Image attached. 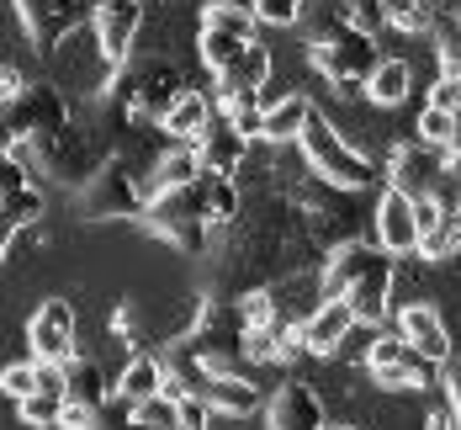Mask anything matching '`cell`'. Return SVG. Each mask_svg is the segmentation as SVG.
<instances>
[{"mask_svg": "<svg viewBox=\"0 0 461 430\" xmlns=\"http://www.w3.org/2000/svg\"><path fill=\"white\" fill-rule=\"evenodd\" d=\"M440 372V361H429V356H419L414 345L398 356V361H387V367H371V382L376 388H387V393H409V388H429Z\"/></svg>", "mask_w": 461, "mask_h": 430, "instance_id": "cell-26", "label": "cell"}, {"mask_svg": "<svg viewBox=\"0 0 461 430\" xmlns=\"http://www.w3.org/2000/svg\"><path fill=\"white\" fill-rule=\"evenodd\" d=\"M75 128V106L69 91H59L53 80H32L16 101H5V149H48Z\"/></svg>", "mask_w": 461, "mask_h": 430, "instance_id": "cell-3", "label": "cell"}, {"mask_svg": "<svg viewBox=\"0 0 461 430\" xmlns=\"http://www.w3.org/2000/svg\"><path fill=\"white\" fill-rule=\"evenodd\" d=\"M451 170H456V149H440V143H398L393 149V160H387V187L409 191V197H440L446 181H451Z\"/></svg>", "mask_w": 461, "mask_h": 430, "instance_id": "cell-9", "label": "cell"}, {"mask_svg": "<svg viewBox=\"0 0 461 430\" xmlns=\"http://www.w3.org/2000/svg\"><path fill=\"white\" fill-rule=\"evenodd\" d=\"M271 69H276L271 48H266V43H249V48H244V53H239V59L229 64V69L218 75V101H233V96H255V91H266Z\"/></svg>", "mask_w": 461, "mask_h": 430, "instance_id": "cell-17", "label": "cell"}, {"mask_svg": "<svg viewBox=\"0 0 461 430\" xmlns=\"http://www.w3.org/2000/svg\"><path fill=\"white\" fill-rule=\"evenodd\" d=\"M361 330V314L350 297H323L319 308L303 319V340H308V356H334L345 351V340Z\"/></svg>", "mask_w": 461, "mask_h": 430, "instance_id": "cell-14", "label": "cell"}, {"mask_svg": "<svg viewBox=\"0 0 461 430\" xmlns=\"http://www.w3.org/2000/svg\"><path fill=\"white\" fill-rule=\"evenodd\" d=\"M95 5H101V0H16V16H22L27 38L43 48V53H53L69 32L91 27Z\"/></svg>", "mask_w": 461, "mask_h": 430, "instance_id": "cell-11", "label": "cell"}, {"mask_svg": "<svg viewBox=\"0 0 461 430\" xmlns=\"http://www.w3.org/2000/svg\"><path fill=\"white\" fill-rule=\"evenodd\" d=\"M48 69H53V86H59V91L80 96V101H106L112 86H117V75H122V64L101 48L95 27L69 32L64 43L48 53Z\"/></svg>", "mask_w": 461, "mask_h": 430, "instance_id": "cell-4", "label": "cell"}, {"mask_svg": "<svg viewBox=\"0 0 461 430\" xmlns=\"http://www.w3.org/2000/svg\"><path fill=\"white\" fill-rule=\"evenodd\" d=\"M32 393H38V361H11V367H5V398L22 404V398H32Z\"/></svg>", "mask_w": 461, "mask_h": 430, "instance_id": "cell-36", "label": "cell"}, {"mask_svg": "<svg viewBox=\"0 0 461 430\" xmlns=\"http://www.w3.org/2000/svg\"><path fill=\"white\" fill-rule=\"evenodd\" d=\"M382 11H387V27H398V32H435V0H382Z\"/></svg>", "mask_w": 461, "mask_h": 430, "instance_id": "cell-29", "label": "cell"}, {"mask_svg": "<svg viewBox=\"0 0 461 430\" xmlns=\"http://www.w3.org/2000/svg\"><path fill=\"white\" fill-rule=\"evenodd\" d=\"M398 334L414 345L419 356H429V361H451V330H446V319H440V308L429 303V297H414V303H403L398 308Z\"/></svg>", "mask_w": 461, "mask_h": 430, "instance_id": "cell-15", "label": "cell"}, {"mask_svg": "<svg viewBox=\"0 0 461 430\" xmlns=\"http://www.w3.org/2000/svg\"><path fill=\"white\" fill-rule=\"evenodd\" d=\"M202 398H207L218 415H244V420H255L260 409H271V404H266V393L244 378V372H218V378L207 382V393H202Z\"/></svg>", "mask_w": 461, "mask_h": 430, "instance_id": "cell-22", "label": "cell"}, {"mask_svg": "<svg viewBox=\"0 0 461 430\" xmlns=\"http://www.w3.org/2000/svg\"><path fill=\"white\" fill-rule=\"evenodd\" d=\"M133 425L139 430H181V398L176 393H154L133 404Z\"/></svg>", "mask_w": 461, "mask_h": 430, "instance_id": "cell-32", "label": "cell"}, {"mask_svg": "<svg viewBox=\"0 0 461 430\" xmlns=\"http://www.w3.org/2000/svg\"><path fill=\"white\" fill-rule=\"evenodd\" d=\"M143 224L165 244H176L181 255H207L212 250V224H207V202H202V181L185 191H159L143 213Z\"/></svg>", "mask_w": 461, "mask_h": 430, "instance_id": "cell-6", "label": "cell"}, {"mask_svg": "<svg viewBox=\"0 0 461 430\" xmlns=\"http://www.w3.org/2000/svg\"><path fill=\"white\" fill-rule=\"evenodd\" d=\"M43 213H48V191L38 181L32 149H5V165H0V218H5V239H16L22 229H38Z\"/></svg>", "mask_w": 461, "mask_h": 430, "instance_id": "cell-7", "label": "cell"}, {"mask_svg": "<svg viewBox=\"0 0 461 430\" xmlns=\"http://www.w3.org/2000/svg\"><path fill=\"white\" fill-rule=\"evenodd\" d=\"M409 91H414V64L409 59H382L376 75L366 80V96L376 106H398V101H409Z\"/></svg>", "mask_w": 461, "mask_h": 430, "instance_id": "cell-28", "label": "cell"}, {"mask_svg": "<svg viewBox=\"0 0 461 430\" xmlns=\"http://www.w3.org/2000/svg\"><path fill=\"white\" fill-rule=\"evenodd\" d=\"M271 430H329V409H323L319 388L313 382H286L276 388V398H271Z\"/></svg>", "mask_w": 461, "mask_h": 430, "instance_id": "cell-16", "label": "cell"}, {"mask_svg": "<svg viewBox=\"0 0 461 430\" xmlns=\"http://www.w3.org/2000/svg\"><path fill=\"white\" fill-rule=\"evenodd\" d=\"M191 91L181 75V64L170 53H149V59H128L117 86L106 96V128L112 133H128V128H143V123H165V112Z\"/></svg>", "mask_w": 461, "mask_h": 430, "instance_id": "cell-1", "label": "cell"}, {"mask_svg": "<svg viewBox=\"0 0 461 430\" xmlns=\"http://www.w3.org/2000/svg\"><path fill=\"white\" fill-rule=\"evenodd\" d=\"M112 154H117V149L101 139V128H80V123H75L64 139H53L48 149H38L32 160H38V170H43V176H53L59 187H75V191H80V187H91V176L106 165V160H112Z\"/></svg>", "mask_w": 461, "mask_h": 430, "instance_id": "cell-8", "label": "cell"}, {"mask_svg": "<svg viewBox=\"0 0 461 430\" xmlns=\"http://www.w3.org/2000/svg\"><path fill=\"white\" fill-rule=\"evenodd\" d=\"M393 287H398V255H382L361 282L350 287V303L361 314V325H382L387 319V303H393Z\"/></svg>", "mask_w": 461, "mask_h": 430, "instance_id": "cell-18", "label": "cell"}, {"mask_svg": "<svg viewBox=\"0 0 461 430\" xmlns=\"http://www.w3.org/2000/svg\"><path fill=\"white\" fill-rule=\"evenodd\" d=\"M334 430H361V425H334Z\"/></svg>", "mask_w": 461, "mask_h": 430, "instance_id": "cell-43", "label": "cell"}, {"mask_svg": "<svg viewBox=\"0 0 461 430\" xmlns=\"http://www.w3.org/2000/svg\"><path fill=\"white\" fill-rule=\"evenodd\" d=\"M371 224H376V244L387 250V255H414L424 234H419V213H414V197L398 187H387L376 197V213H371Z\"/></svg>", "mask_w": 461, "mask_h": 430, "instance_id": "cell-12", "label": "cell"}, {"mask_svg": "<svg viewBox=\"0 0 461 430\" xmlns=\"http://www.w3.org/2000/svg\"><path fill=\"white\" fill-rule=\"evenodd\" d=\"M308 117H313V101H308L303 91H286V96H276V101L266 106V133H260V139H266V143H292V139H303Z\"/></svg>", "mask_w": 461, "mask_h": 430, "instance_id": "cell-25", "label": "cell"}, {"mask_svg": "<svg viewBox=\"0 0 461 430\" xmlns=\"http://www.w3.org/2000/svg\"><path fill=\"white\" fill-rule=\"evenodd\" d=\"M244 48H249V43H244V38H229V32H207V27L196 32V59H202L212 75H223Z\"/></svg>", "mask_w": 461, "mask_h": 430, "instance_id": "cell-33", "label": "cell"}, {"mask_svg": "<svg viewBox=\"0 0 461 430\" xmlns=\"http://www.w3.org/2000/svg\"><path fill=\"white\" fill-rule=\"evenodd\" d=\"M297 143H303L308 165L319 170V181H329V187L366 191V187H376V181H387V170H382L371 154H361L356 143L334 128V117H323V112L308 117V128H303V139H297Z\"/></svg>", "mask_w": 461, "mask_h": 430, "instance_id": "cell-2", "label": "cell"}, {"mask_svg": "<svg viewBox=\"0 0 461 430\" xmlns=\"http://www.w3.org/2000/svg\"><path fill=\"white\" fill-rule=\"evenodd\" d=\"M387 250L376 239H339L329 255L319 261V282H323V297H350V287L366 277L371 266L382 261Z\"/></svg>", "mask_w": 461, "mask_h": 430, "instance_id": "cell-13", "label": "cell"}, {"mask_svg": "<svg viewBox=\"0 0 461 430\" xmlns=\"http://www.w3.org/2000/svg\"><path fill=\"white\" fill-rule=\"evenodd\" d=\"M16 409H22V425L27 430H64L69 398H64V393H32V398H22Z\"/></svg>", "mask_w": 461, "mask_h": 430, "instance_id": "cell-30", "label": "cell"}, {"mask_svg": "<svg viewBox=\"0 0 461 430\" xmlns=\"http://www.w3.org/2000/svg\"><path fill=\"white\" fill-rule=\"evenodd\" d=\"M202 27H207V32L244 38V43H260L255 32H260L266 22H260V11H255V5H244V0H207V5H202Z\"/></svg>", "mask_w": 461, "mask_h": 430, "instance_id": "cell-27", "label": "cell"}, {"mask_svg": "<svg viewBox=\"0 0 461 430\" xmlns=\"http://www.w3.org/2000/svg\"><path fill=\"white\" fill-rule=\"evenodd\" d=\"M424 430H461V425H456V409H451V404H446V409H429Z\"/></svg>", "mask_w": 461, "mask_h": 430, "instance_id": "cell-40", "label": "cell"}, {"mask_svg": "<svg viewBox=\"0 0 461 430\" xmlns=\"http://www.w3.org/2000/svg\"><path fill=\"white\" fill-rule=\"evenodd\" d=\"M212 117H218V106L207 101L202 91H185L170 112H165V139L176 143H202L207 139V128H212Z\"/></svg>", "mask_w": 461, "mask_h": 430, "instance_id": "cell-23", "label": "cell"}, {"mask_svg": "<svg viewBox=\"0 0 461 430\" xmlns=\"http://www.w3.org/2000/svg\"><path fill=\"white\" fill-rule=\"evenodd\" d=\"M446 404L456 409V425H461V367H451V372H446Z\"/></svg>", "mask_w": 461, "mask_h": 430, "instance_id": "cell-41", "label": "cell"}, {"mask_svg": "<svg viewBox=\"0 0 461 430\" xmlns=\"http://www.w3.org/2000/svg\"><path fill=\"white\" fill-rule=\"evenodd\" d=\"M0 86H5V91H0V101H16V96L32 86V80H27V75H22L16 64H5V80H0Z\"/></svg>", "mask_w": 461, "mask_h": 430, "instance_id": "cell-39", "label": "cell"}, {"mask_svg": "<svg viewBox=\"0 0 461 430\" xmlns=\"http://www.w3.org/2000/svg\"><path fill=\"white\" fill-rule=\"evenodd\" d=\"M27 340H32V361H75L80 356V319H75V303L69 297H43L27 319Z\"/></svg>", "mask_w": 461, "mask_h": 430, "instance_id": "cell-10", "label": "cell"}, {"mask_svg": "<svg viewBox=\"0 0 461 430\" xmlns=\"http://www.w3.org/2000/svg\"><path fill=\"white\" fill-rule=\"evenodd\" d=\"M117 398V378H106V367L95 356H75L69 361V404L80 409H106Z\"/></svg>", "mask_w": 461, "mask_h": 430, "instance_id": "cell-24", "label": "cell"}, {"mask_svg": "<svg viewBox=\"0 0 461 430\" xmlns=\"http://www.w3.org/2000/svg\"><path fill=\"white\" fill-rule=\"evenodd\" d=\"M456 154H461V112H456Z\"/></svg>", "mask_w": 461, "mask_h": 430, "instance_id": "cell-42", "label": "cell"}, {"mask_svg": "<svg viewBox=\"0 0 461 430\" xmlns=\"http://www.w3.org/2000/svg\"><path fill=\"white\" fill-rule=\"evenodd\" d=\"M429 101H435V106H446V112H461V75H435Z\"/></svg>", "mask_w": 461, "mask_h": 430, "instance_id": "cell-38", "label": "cell"}, {"mask_svg": "<svg viewBox=\"0 0 461 430\" xmlns=\"http://www.w3.org/2000/svg\"><path fill=\"white\" fill-rule=\"evenodd\" d=\"M202 176H207L202 143H170V149L159 154V165L149 170V181H154V197H159V191H185V187H196Z\"/></svg>", "mask_w": 461, "mask_h": 430, "instance_id": "cell-20", "label": "cell"}, {"mask_svg": "<svg viewBox=\"0 0 461 430\" xmlns=\"http://www.w3.org/2000/svg\"><path fill=\"white\" fill-rule=\"evenodd\" d=\"M165 382H170V361L154 356V351H133V356L122 361V372H117V398L143 404V398L165 393Z\"/></svg>", "mask_w": 461, "mask_h": 430, "instance_id": "cell-19", "label": "cell"}, {"mask_svg": "<svg viewBox=\"0 0 461 430\" xmlns=\"http://www.w3.org/2000/svg\"><path fill=\"white\" fill-rule=\"evenodd\" d=\"M249 143L255 139H244L229 117H212V128H207V139H202V160H207V170H218V176H239V170L249 165Z\"/></svg>", "mask_w": 461, "mask_h": 430, "instance_id": "cell-21", "label": "cell"}, {"mask_svg": "<svg viewBox=\"0 0 461 430\" xmlns=\"http://www.w3.org/2000/svg\"><path fill=\"white\" fill-rule=\"evenodd\" d=\"M223 117H229L233 128L244 133V139H260L266 133V96H233V101H223Z\"/></svg>", "mask_w": 461, "mask_h": 430, "instance_id": "cell-34", "label": "cell"}, {"mask_svg": "<svg viewBox=\"0 0 461 430\" xmlns=\"http://www.w3.org/2000/svg\"><path fill=\"white\" fill-rule=\"evenodd\" d=\"M212 425V404L202 393H185L181 398V430H207Z\"/></svg>", "mask_w": 461, "mask_h": 430, "instance_id": "cell-37", "label": "cell"}, {"mask_svg": "<svg viewBox=\"0 0 461 430\" xmlns=\"http://www.w3.org/2000/svg\"><path fill=\"white\" fill-rule=\"evenodd\" d=\"M419 261L424 266H446V261H461V213H451L435 234H424L419 244Z\"/></svg>", "mask_w": 461, "mask_h": 430, "instance_id": "cell-31", "label": "cell"}, {"mask_svg": "<svg viewBox=\"0 0 461 430\" xmlns=\"http://www.w3.org/2000/svg\"><path fill=\"white\" fill-rule=\"evenodd\" d=\"M154 202V181L139 176V165L128 154H112L101 170L91 176V187H80V213L91 224H106V218H143Z\"/></svg>", "mask_w": 461, "mask_h": 430, "instance_id": "cell-5", "label": "cell"}, {"mask_svg": "<svg viewBox=\"0 0 461 430\" xmlns=\"http://www.w3.org/2000/svg\"><path fill=\"white\" fill-rule=\"evenodd\" d=\"M414 133L424 143H440V149H456V112H446V106H424L419 112V123H414Z\"/></svg>", "mask_w": 461, "mask_h": 430, "instance_id": "cell-35", "label": "cell"}]
</instances>
